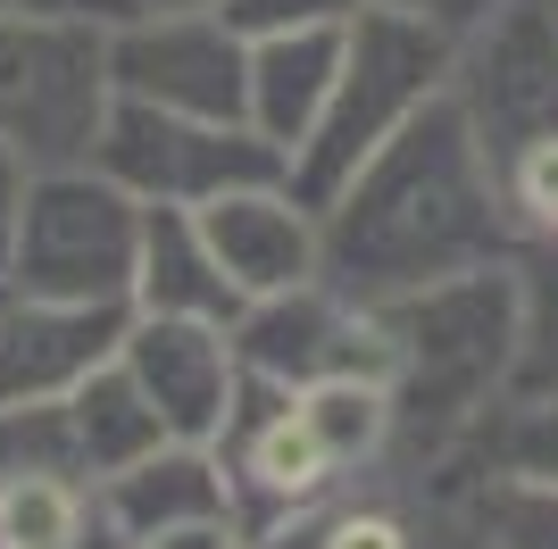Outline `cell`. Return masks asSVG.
Here are the masks:
<instances>
[{"mask_svg":"<svg viewBox=\"0 0 558 549\" xmlns=\"http://www.w3.org/2000/svg\"><path fill=\"white\" fill-rule=\"evenodd\" d=\"M450 100L466 109L484 159L558 125V0H500L475 34H459Z\"/></svg>","mask_w":558,"mask_h":549,"instance_id":"obj_9","label":"cell"},{"mask_svg":"<svg viewBox=\"0 0 558 549\" xmlns=\"http://www.w3.org/2000/svg\"><path fill=\"white\" fill-rule=\"evenodd\" d=\"M25 183H34V167L0 142V274H9V251H17V217H25Z\"/></svg>","mask_w":558,"mask_h":549,"instance_id":"obj_24","label":"cell"},{"mask_svg":"<svg viewBox=\"0 0 558 549\" xmlns=\"http://www.w3.org/2000/svg\"><path fill=\"white\" fill-rule=\"evenodd\" d=\"M367 9H392V17H417V25H442V34H475V25L500 9V0H367Z\"/></svg>","mask_w":558,"mask_h":549,"instance_id":"obj_23","label":"cell"},{"mask_svg":"<svg viewBox=\"0 0 558 549\" xmlns=\"http://www.w3.org/2000/svg\"><path fill=\"white\" fill-rule=\"evenodd\" d=\"M100 516H109L117 549H150L159 533L217 525V516H233L226 457H217L209 441H167V450H150L142 466L100 483ZM233 525H242V516H233Z\"/></svg>","mask_w":558,"mask_h":549,"instance_id":"obj_13","label":"cell"},{"mask_svg":"<svg viewBox=\"0 0 558 549\" xmlns=\"http://www.w3.org/2000/svg\"><path fill=\"white\" fill-rule=\"evenodd\" d=\"M134 317H184V325H233L242 317V292L226 283L201 217H184V208H142Z\"/></svg>","mask_w":558,"mask_h":549,"instance_id":"obj_15","label":"cell"},{"mask_svg":"<svg viewBox=\"0 0 558 549\" xmlns=\"http://www.w3.org/2000/svg\"><path fill=\"white\" fill-rule=\"evenodd\" d=\"M251 549H326V508L317 516H292L276 533H251Z\"/></svg>","mask_w":558,"mask_h":549,"instance_id":"obj_27","label":"cell"},{"mask_svg":"<svg viewBox=\"0 0 558 549\" xmlns=\"http://www.w3.org/2000/svg\"><path fill=\"white\" fill-rule=\"evenodd\" d=\"M517 292H525L517 391H558V251H517Z\"/></svg>","mask_w":558,"mask_h":549,"instance_id":"obj_20","label":"cell"},{"mask_svg":"<svg viewBox=\"0 0 558 549\" xmlns=\"http://www.w3.org/2000/svg\"><path fill=\"white\" fill-rule=\"evenodd\" d=\"M450 68H459V34L392 17V9H359V25L342 34L333 100H326V117H317V134L301 142V159H292V192H301L308 208H326L400 125H417V117L442 100Z\"/></svg>","mask_w":558,"mask_h":549,"instance_id":"obj_3","label":"cell"},{"mask_svg":"<svg viewBox=\"0 0 558 549\" xmlns=\"http://www.w3.org/2000/svg\"><path fill=\"white\" fill-rule=\"evenodd\" d=\"M93 167L109 183H125L142 208H217L226 192H251V183H292V159L267 150L251 125H217V117H167V109H134L117 100L109 134H100Z\"/></svg>","mask_w":558,"mask_h":549,"instance_id":"obj_6","label":"cell"},{"mask_svg":"<svg viewBox=\"0 0 558 549\" xmlns=\"http://www.w3.org/2000/svg\"><path fill=\"white\" fill-rule=\"evenodd\" d=\"M400 500L417 508V525H425V549H475V541L459 533V516H450L442 500H425V491H400Z\"/></svg>","mask_w":558,"mask_h":549,"instance_id":"obj_26","label":"cell"},{"mask_svg":"<svg viewBox=\"0 0 558 549\" xmlns=\"http://www.w3.org/2000/svg\"><path fill=\"white\" fill-rule=\"evenodd\" d=\"M466 457L492 466V475L558 491V391H509V400L484 416V434L466 441Z\"/></svg>","mask_w":558,"mask_h":549,"instance_id":"obj_19","label":"cell"},{"mask_svg":"<svg viewBox=\"0 0 558 549\" xmlns=\"http://www.w3.org/2000/svg\"><path fill=\"white\" fill-rule=\"evenodd\" d=\"M233 358H242L251 383H276V391L384 383V325H375V308H359L350 292H333L317 274V283L251 300L233 317Z\"/></svg>","mask_w":558,"mask_h":549,"instance_id":"obj_8","label":"cell"},{"mask_svg":"<svg viewBox=\"0 0 558 549\" xmlns=\"http://www.w3.org/2000/svg\"><path fill=\"white\" fill-rule=\"evenodd\" d=\"M342 34H276V42H251L242 125H251L267 150L301 159V142L317 134V117H326V100H333V75H342Z\"/></svg>","mask_w":558,"mask_h":549,"instance_id":"obj_14","label":"cell"},{"mask_svg":"<svg viewBox=\"0 0 558 549\" xmlns=\"http://www.w3.org/2000/svg\"><path fill=\"white\" fill-rule=\"evenodd\" d=\"M17 17H50V25H93V34H117L125 17H142V0H9Z\"/></svg>","mask_w":558,"mask_h":549,"instance_id":"obj_22","label":"cell"},{"mask_svg":"<svg viewBox=\"0 0 558 549\" xmlns=\"http://www.w3.org/2000/svg\"><path fill=\"white\" fill-rule=\"evenodd\" d=\"M367 0H217V17L242 34V42H276V34H342L359 25Z\"/></svg>","mask_w":558,"mask_h":549,"instance_id":"obj_21","label":"cell"},{"mask_svg":"<svg viewBox=\"0 0 558 549\" xmlns=\"http://www.w3.org/2000/svg\"><path fill=\"white\" fill-rule=\"evenodd\" d=\"M242 75H251V42L217 9H142L109 34V84L134 109L242 125Z\"/></svg>","mask_w":558,"mask_h":549,"instance_id":"obj_7","label":"cell"},{"mask_svg":"<svg viewBox=\"0 0 558 549\" xmlns=\"http://www.w3.org/2000/svg\"><path fill=\"white\" fill-rule=\"evenodd\" d=\"M201 233H209L226 283L242 292V308L267 292H292V283H317L326 267V242H317V208L292 192V183H251V192H226L217 208H201Z\"/></svg>","mask_w":558,"mask_h":549,"instance_id":"obj_12","label":"cell"},{"mask_svg":"<svg viewBox=\"0 0 558 549\" xmlns=\"http://www.w3.org/2000/svg\"><path fill=\"white\" fill-rule=\"evenodd\" d=\"M134 258H142V200L100 167H50L25 183L17 251L0 292L17 300H93L134 308Z\"/></svg>","mask_w":558,"mask_h":549,"instance_id":"obj_4","label":"cell"},{"mask_svg":"<svg viewBox=\"0 0 558 549\" xmlns=\"http://www.w3.org/2000/svg\"><path fill=\"white\" fill-rule=\"evenodd\" d=\"M150 549H251V533L233 525V516H217V525H184V533H159Z\"/></svg>","mask_w":558,"mask_h":549,"instance_id":"obj_25","label":"cell"},{"mask_svg":"<svg viewBox=\"0 0 558 549\" xmlns=\"http://www.w3.org/2000/svg\"><path fill=\"white\" fill-rule=\"evenodd\" d=\"M375 325H384V391H392V466L375 491H400V483L450 466L484 434V416L517 391V358H525L517 258L384 300Z\"/></svg>","mask_w":558,"mask_h":549,"instance_id":"obj_2","label":"cell"},{"mask_svg":"<svg viewBox=\"0 0 558 549\" xmlns=\"http://www.w3.org/2000/svg\"><path fill=\"white\" fill-rule=\"evenodd\" d=\"M317 242H326L317 274L359 308L409 300L425 283H450V274H475V267H509L517 233H509V208H500V175H492L484 142H475V125L450 91L417 125H400L317 208Z\"/></svg>","mask_w":558,"mask_h":549,"instance_id":"obj_1","label":"cell"},{"mask_svg":"<svg viewBox=\"0 0 558 549\" xmlns=\"http://www.w3.org/2000/svg\"><path fill=\"white\" fill-rule=\"evenodd\" d=\"M117 84H109V34L50 17H0V142L34 175L50 167H93L109 134Z\"/></svg>","mask_w":558,"mask_h":549,"instance_id":"obj_5","label":"cell"},{"mask_svg":"<svg viewBox=\"0 0 558 549\" xmlns=\"http://www.w3.org/2000/svg\"><path fill=\"white\" fill-rule=\"evenodd\" d=\"M59 408H68L75 457H84V475H93V483H109V475H125V466H142L150 450H167V425H159V408L142 400V383L125 375V358L100 366L93 383L68 391Z\"/></svg>","mask_w":558,"mask_h":549,"instance_id":"obj_17","label":"cell"},{"mask_svg":"<svg viewBox=\"0 0 558 549\" xmlns=\"http://www.w3.org/2000/svg\"><path fill=\"white\" fill-rule=\"evenodd\" d=\"M134 308L93 300H17L0 292V408H59L100 366H117Z\"/></svg>","mask_w":558,"mask_h":549,"instance_id":"obj_10","label":"cell"},{"mask_svg":"<svg viewBox=\"0 0 558 549\" xmlns=\"http://www.w3.org/2000/svg\"><path fill=\"white\" fill-rule=\"evenodd\" d=\"M0 549H117L100 483L84 475H0Z\"/></svg>","mask_w":558,"mask_h":549,"instance_id":"obj_18","label":"cell"},{"mask_svg":"<svg viewBox=\"0 0 558 549\" xmlns=\"http://www.w3.org/2000/svg\"><path fill=\"white\" fill-rule=\"evenodd\" d=\"M142 9H217V0H142Z\"/></svg>","mask_w":558,"mask_h":549,"instance_id":"obj_28","label":"cell"},{"mask_svg":"<svg viewBox=\"0 0 558 549\" xmlns=\"http://www.w3.org/2000/svg\"><path fill=\"white\" fill-rule=\"evenodd\" d=\"M400 491L442 500L475 549H558V491L517 483V475H492V466H475L466 450L450 457V466H434V475L400 483Z\"/></svg>","mask_w":558,"mask_h":549,"instance_id":"obj_16","label":"cell"},{"mask_svg":"<svg viewBox=\"0 0 558 549\" xmlns=\"http://www.w3.org/2000/svg\"><path fill=\"white\" fill-rule=\"evenodd\" d=\"M125 375L142 383V400L159 408L167 441H209L233 425L242 400V358H233V325H184V317H134L125 333Z\"/></svg>","mask_w":558,"mask_h":549,"instance_id":"obj_11","label":"cell"},{"mask_svg":"<svg viewBox=\"0 0 558 549\" xmlns=\"http://www.w3.org/2000/svg\"><path fill=\"white\" fill-rule=\"evenodd\" d=\"M0 17H9V0H0Z\"/></svg>","mask_w":558,"mask_h":549,"instance_id":"obj_29","label":"cell"}]
</instances>
